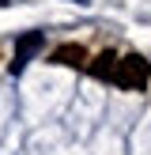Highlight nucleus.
Here are the masks:
<instances>
[{
    "mask_svg": "<svg viewBox=\"0 0 151 155\" xmlns=\"http://www.w3.org/2000/svg\"><path fill=\"white\" fill-rule=\"evenodd\" d=\"M110 80L117 83V87H125V91H143L147 80H151V64L140 57V53H128V57H121L117 64H113Z\"/></svg>",
    "mask_w": 151,
    "mask_h": 155,
    "instance_id": "nucleus-1",
    "label": "nucleus"
},
{
    "mask_svg": "<svg viewBox=\"0 0 151 155\" xmlns=\"http://www.w3.org/2000/svg\"><path fill=\"white\" fill-rule=\"evenodd\" d=\"M42 42H45V34L42 30H27V34L15 42V57H11V72H23L27 68V61L34 57L38 49H42Z\"/></svg>",
    "mask_w": 151,
    "mask_h": 155,
    "instance_id": "nucleus-2",
    "label": "nucleus"
},
{
    "mask_svg": "<svg viewBox=\"0 0 151 155\" xmlns=\"http://www.w3.org/2000/svg\"><path fill=\"white\" fill-rule=\"evenodd\" d=\"M49 61L53 64H64V68H79L83 61H87V53H83L79 42H64V45H57V49L49 53Z\"/></svg>",
    "mask_w": 151,
    "mask_h": 155,
    "instance_id": "nucleus-3",
    "label": "nucleus"
},
{
    "mask_svg": "<svg viewBox=\"0 0 151 155\" xmlns=\"http://www.w3.org/2000/svg\"><path fill=\"white\" fill-rule=\"evenodd\" d=\"M113 64H117V57H113L110 49L98 53V57L91 61V76H95V80H110V76H113Z\"/></svg>",
    "mask_w": 151,
    "mask_h": 155,
    "instance_id": "nucleus-4",
    "label": "nucleus"
},
{
    "mask_svg": "<svg viewBox=\"0 0 151 155\" xmlns=\"http://www.w3.org/2000/svg\"><path fill=\"white\" fill-rule=\"evenodd\" d=\"M76 4H87V0H76Z\"/></svg>",
    "mask_w": 151,
    "mask_h": 155,
    "instance_id": "nucleus-5",
    "label": "nucleus"
},
{
    "mask_svg": "<svg viewBox=\"0 0 151 155\" xmlns=\"http://www.w3.org/2000/svg\"><path fill=\"white\" fill-rule=\"evenodd\" d=\"M4 4H8V0H0V8H4Z\"/></svg>",
    "mask_w": 151,
    "mask_h": 155,
    "instance_id": "nucleus-6",
    "label": "nucleus"
}]
</instances>
